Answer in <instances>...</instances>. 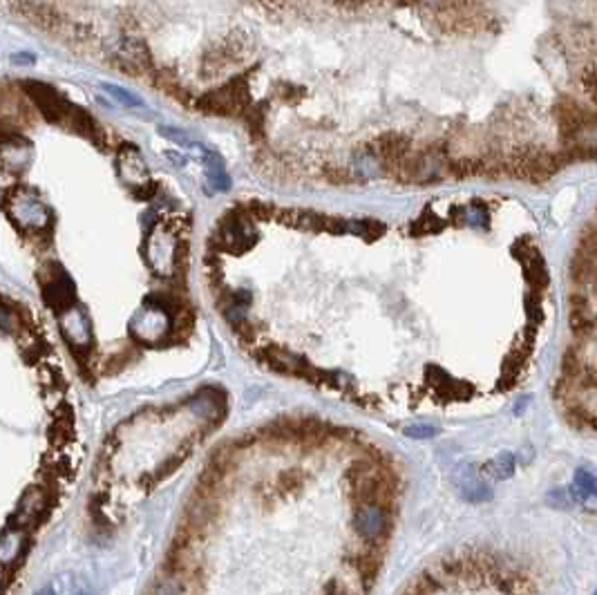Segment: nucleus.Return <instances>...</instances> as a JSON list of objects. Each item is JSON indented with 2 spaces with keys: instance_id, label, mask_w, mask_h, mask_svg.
Returning <instances> with one entry per match:
<instances>
[{
  "instance_id": "obj_1",
  "label": "nucleus",
  "mask_w": 597,
  "mask_h": 595,
  "mask_svg": "<svg viewBox=\"0 0 597 595\" xmlns=\"http://www.w3.org/2000/svg\"><path fill=\"white\" fill-rule=\"evenodd\" d=\"M568 325L575 340L586 343V340L597 338V311L593 307V300L584 291H573L568 298Z\"/></svg>"
},
{
  "instance_id": "obj_2",
  "label": "nucleus",
  "mask_w": 597,
  "mask_h": 595,
  "mask_svg": "<svg viewBox=\"0 0 597 595\" xmlns=\"http://www.w3.org/2000/svg\"><path fill=\"white\" fill-rule=\"evenodd\" d=\"M389 528L387 508L380 503H360L353 515V530L367 541H378Z\"/></svg>"
},
{
  "instance_id": "obj_3",
  "label": "nucleus",
  "mask_w": 597,
  "mask_h": 595,
  "mask_svg": "<svg viewBox=\"0 0 597 595\" xmlns=\"http://www.w3.org/2000/svg\"><path fill=\"white\" fill-rule=\"evenodd\" d=\"M425 383L434 387L436 394L446 401H465L475 392V387H470L463 381H454L446 370H441V367H436V365H427Z\"/></svg>"
},
{
  "instance_id": "obj_4",
  "label": "nucleus",
  "mask_w": 597,
  "mask_h": 595,
  "mask_svg": "<svg viewBox=\"0 0 597 595\" xmlns=\"http://www.w3.org/2000/svg\"><path fill=\"white\" fill-rule=\"evenodd\" d=\"M522 246H524V253H515L517 260L524 264V273H526V280L530 284V289L535 291H543L546 287H548V267H546V262L541 258V253L528 244L526 239H522Z\"/></svg>"
},
{
  "instance_id": "obj_5",
  "label": "nucleus",
  "mask_w": 597,
  "mask_h": 595,
  "mask_svg": "<svg viewBox=\"0 0 597 595\" xmlns=\"http://www.w3.org/2000/svg\"><path fill=\"white\" fill-rule=\"evenodd\" d=\"M456 488H459L461 497L465 501H472V503L488 501L492 497V492L484 484V479H479L475 468H470V465H463L461 470L456 472Z\"/></svg>"
},
{
  "instance_id": "obj_6",
  "label": "nucleus",
  "mask_w": 597,
  "mask_h": 595,
  "mask_svg": "<svg viewBox=\"0 0 597 595\" xmlns=\"http://www.w3.org/2000/svg\"><path fill=\"white\" fill-rule=\"evenodd\" d=\"M568 495L573 501L586 506L589 511H597V477L579 468L573 477V484L568 486Z\"/></svg>"
},
{
  "instance_id": "obj_7",
  "label": "nucleus",
  "mask_w": 597,
  "mask_h": 595,
  "mask_svg": "<svg viewBox=\"0 0 597 595\" xmlns=\"http://www.w3.org/2000/svg\"><path fill=\"white\" fill-rule=\"evenodd\" d=\"M452 220H456L459 224L465 222L470 226H475V229H488L490 226L488 208L481 204V201H472V204L465 208H452Z\"/></svg>"
},
{
  "instance_id": "obj_8",
  "label": "nucleus",
  "mask_w": 597,
  "mask_h": 595,
  "mask_svg": "<svg viewBox=\"0 0 597 595\" xmlns=\"http://www.w3.org/2000/svg\"><path fill=\"white\" fill-rule=\"evenodd\" d=\"M353 168L363 177H378L385 173V166L380 157L374 153V148H363L353 155Z\"/></svg>"
},
{
  "instance_id": "obj_9",
  "label": "nucleus",
  "mask_w": 597,
  "mask_h": 595,
  "mask_svg": "<svg viewBox=\"0 0 597 595\" xmlns=\"http://www.w3.org/2000/svg\"><path fill=\"white\" fill-rule=\"evenodd\" d=\"M345 233L374 242L380 235H385V224L380 220H345Z\"/></svg>"
},
{
  "instance_id": "obj_10",
  "label": "nucleus",
  "mask_w": 597,
  "mask_h": 595,
  "mask_svg": "<svg viewBox=\"0 0 597 595\" xmlns=\"http://www.w3.org/2000/svg\"><path fill=\"white\" fill-rule=\"evenodd\" d=\"M515 465H517L515 454H513V452H501V454H497V457H494L492 461H488V463L484 465V475L490 477V479H494V481H503V479H508V477H513Z\"/></svg>"
},
{
  "instance_id": "obj_11",
  "label": "nucleus",
  "mask_w": 597,
  "mask_h": 595,
  "mask_svg": "<svg viewBox=\"0 0 597 595\" xmlns=\"http://www.w3.org/2000/svg\"><path fill=\"white\" fill-rule=\"evenodd\" d=\"M575 253H577V256H582V258H586L591 264H595V267H597V222L595 220H591L582 229L579 244H577Z\"/></svg>"
},
{
  "instance_id": "obj_12",
  "label": "nucleus",
  "mask_w": 597,
  "mask_h": 595,
  "mask_svg": "<svg viewBox=\"0 0 597 595\" xmlns=\"http://www.w3.org/2000/svg\"><path fill=\"white\" fill-rule=\"evenodd\" d=\"M443 229H446V222H443L432 208H425V211L412 222L410 233H412V235H434V233H441Z\"/></svg>"
},
{
  "instance_id": "obj_13",
  "label": "nucleus",
  "mask_w": 597,
  "mask_h": 595,
  "mask_svg": "<svg viewBox=\"0 0 597 595\" xmlns=\"http://www.w3.org/2000/svg\"><path fill=\"white\" fill-rule=\"evenodd\" d=\"M351 564H353V568L358 571V575L363 580L374 582V577L380 571V564H383V560H380V555L376 551H365V553H360L358 557H356Z\"/></svg>"
},
{
  "instance_id": "obj_14",
  "label": "nucleus",
  "mask_w": 597,
  "mask_h": 595,
  "mask_svg": "<svg viewBox=\"0 0 597 595\" xmlns=\"http://www.w3.org/2000/svg\"><path fill=\"white\" fill-rule=\"evenodd\" d=\"M524 305H526V313H528L530 322L539 325L543 320V305H541V294H539V291L530 289V294H526Z\"/></svg>"
},
{
  "instance_id": "obj_15",
  "label": "nucleus",
  "mask_w": 597,
  "mask_h": 595,
  "mask_svg": "<svg viewBox=\"0 0 597 595\" xmlns=\"http://www.w3.org/2000/svg\"><path fill=\"white\" fill-rule=\"evenodd\" d=\"M103 90H106L108 94H112V96L117 99L119 104H123L125 108H144V101H142V99H137L134 94H130L128 90H123V87H119V85L106 83Z\"/></svg>"
},
{
  "instance_id": "obj_16",
  "label": "nucleus",
  "mask_w": 597,
  "mask_h": 595,
  "mask_svg": "<svg viewBox=\"0 0 597 595\" xmlns=\"http://www.w3.org/2000/svg\"><path fill=\"white\" fill-rule=\"evenodd\" d=\"M403 432H405V437H410V439H432V437L439 434V427L418 423V425H408V427L403 430Z\"/></svg>"
},
{
  "instance_id": "obj_17",
  "label": "nucleus",
  "mask_w": 597,
  "mask_h": 595,
  "mask_svg": "<svg viewBox=\"0 0 597 595\" xmlns=\"http://www.w3.org/2000/svg\"><path fill=\"white\" fill-rule=\"evenodd\" d=\"M159 134L170 139L172 144H180V146H193V142H190V137L180 130V128H172V125H159Z\"/></svg>"
},
{
  "instance_id": "obj_18",
  "label": "nucleus",
  "mask_w": 597,
  "mask_h": 595,
  "mask_svg": "<svg viewBox=\"0 0 597 595\" xmlns=\"http://www.w3.org/2000/svg\"><path fill=\"white\" fill-rule=\"evenodd\" d=\"M548 503L555 506V508H568V506L573 503V499H570L568 490L555 488V490H551V495H548Z\"/></svg>"
},
{
  "instance_id": "obj_19",
  "label": "nucleus",
  "mask_w": 597,
  "mask_h": 595,
  "mask_svg": "<svg viewBox=\"0 0 597 595\" xmlns=\"http://www.w3.org/2000/svg\"><path fill=\"white\" fill-rule=\"evenodd\" d=\"M416 3L434 9V11H443V9H450L454 5V0H416Z\"/></svg>"
},
{
  "instance_id": "obj_20",
  "label": "nucleus",
  "mask_w": 597,
  "mask_h": 595,
  "mask_svg": "<svg viewBox=\"0 0 597 595\" xmlns=\"http://www.w3.org/2000/svg\"><path fill=\"white\" fill-rule=\"evenodd\" d=\"M11 63H16V65H27V63H34V56L18 54V56H11Z\"/></svg>"
},
{
  "instance_id": "obj_21",
  "label": "nucleus",
  "mask_w": 597,
  "mask_h": 595,
  "mask_svg": "<svg viewBox=\"0 0 597 595\" xmlns=\"http://www.w3.org/2000/svg\"><path fill=\"white\" fill-rule=\"evenodd\" d=\"M591 289H593V294H595V298H597V277H595V280H593Z\"/></svg>"
}]
</instances>
